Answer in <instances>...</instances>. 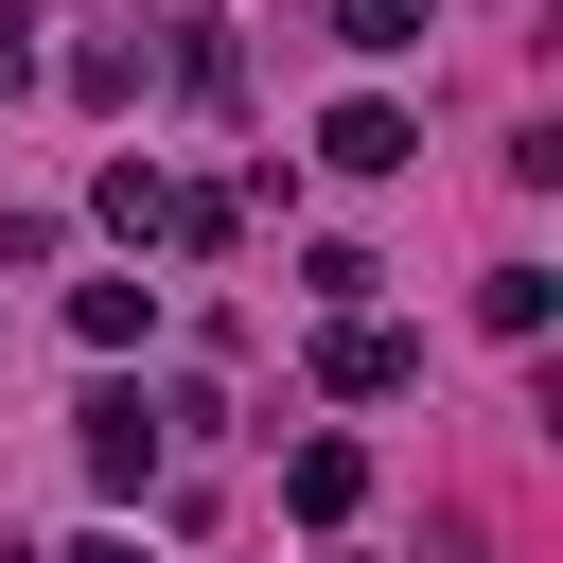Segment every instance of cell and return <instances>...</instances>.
I'll use <instances>...</instances> for the list:
<instances>
[{"mask_svg":"<svg viewBox=\"0 0 563 563\" xmlns=\"http://www.w3.org/2000/svg\"><path fill=\"white\" fill-rule=\"evenodd\" d=\"M70 563H141V545H70Z\"/></svg>","mask_w":563,"mask_h":563,"instance_id":"obj_6","label":"cell"},{"mask_svg":"<svg viewBox=\"0 0 563 563\" xmlns=\"http://www.w3.org/2000/svg\"><path fill=\"white\" fill-rule=\"evenodd\" d=\"M405 369H422V352H405L387 317H352V334H334V387H405Z\"/></svg>","mask_w":563,"mask_h":563,"instance_id":"obj_4","label":"cell"},{"mask_svg":"<svg viewBox=\"0 0 563 563\" xmlns=\"http://www.w3.org/2000/svg\"><path fill=\"white\" fill-rule=\"evenodd\" d=\"M317 158H334V176H405L422 141H405V106H334V123H317Z\"/></svg>","mask_w":563,"mask_h":563,"instance_id":"obj_1","label":"cell"},{"mask_svg":"<svg viewBox=\"0 0 563 563\" xmlns=\"http://www.w3.org/2000/svg\"><path fill=\"white\" fill-rule=\"evenodd\" d=\"M282 493H299L317 528H352V493H369V457H352V440H299V475H282Z\"/></svg>","mask_w":563,"mask_h":563,"instance_id":"obj_3","label":"cell"},{"mask_svg":"<svg viewBox=\"0 0 563 563\" xmlns=\"http://www.w3.org/2000/svg\"><path fill=\"white\" fill-rule=\"evenodd\" d=\"M422 18H440V0H334V35H352V53H405Z\"/></svg>","mask_w":563,"mask_h":563,"instance_id":"obj_5","label":"cell"},{"mask_svg":"<svg viewBox=\"0 0 563 563\" xmlns=\"http://www.w3.org/2000/svg\"><path fill=\"white\" fill-rule=\"evenodd\" d=\"M440 563H475V545H440Z\"/></svg>","mask_w":563,"mask_h":563,"instance_id":"obj_7","label":"cell"},{"mask_svg":"<svg viewBox=\"0 0 563 563\" xmlns=\"http://www.w3.org/2000/svg\"><path fill=\"white\" fill-rule=\"evenodd\" d=\"M141 457H158V405H141V387H106V405H88V475H106V493H141Z\"/></svg>","mask_w":563,"mask_h":563,"instance_id":"obj_2","label":"cell"}]
</instances>
